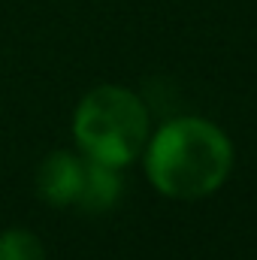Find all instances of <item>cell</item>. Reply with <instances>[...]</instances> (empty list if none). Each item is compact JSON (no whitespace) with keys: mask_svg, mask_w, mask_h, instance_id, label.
<instances>
[{"mask_svg":"<svg viewBox=\"0 0 257 260\" xmlns=\"http://www.w3.org/2000/svg\"><path fill=\"white\" fill-rule=\"evenodd\" d=\"M145 176L170 200L215 194L233 170V142L209 118L182 115L154 130L142 148Z\"/></svg>","mask_w":257,"mask_h":260,"instance_id":"1","label":"cell"},{"mask_svg":"<svg viewBox=\"0 0 257 260\" xmlns=\"http://www.w3.org/2000/svg\"><path fill=\"white\" fill-rule=\"evenodd\" d=\"M151 136V118L139 94L121 85L91 88L73 112L76 148L97 164L130 167Z\"/></svg>","mask_w":257,"mask_h":260,"instance_id":"2","label":"cell"},{"mask_svg":"<svg viewBox=\"0 0 257 260\" xmlns=\"http://www.w3.org/2000/svg\"><path fill=\"white\" fill-rule=\"evenodd\" d=\"M82 182H85V157L73 151H49L40 160L34 179L37 194L55 209L76 206L82 194Z\"/></svg>","mask_w":257,"mask_h":260,"instance_id":"3","label":"cell"},{"mask_svg":"<svg viewBox=\"0 0 257 260\" xmlns=\"http://www.w3.org/2000/svg\"><path fill=\"white\" fill-rule=\"evenodd\" d=\"M121 176L115 167L97 164L85 157V182H82V194H79V209L85 212H109L118 197H121Z\"/></svg>","mask_w":257,"mask_h":260,"instance_id":"4","label":"cell"},{"mask_svg":"<svg viewBox=\"0 0 257 260\" xmlns=\"http://www.w3.org/2000/svg\"><path fill=\"white\" fill-rule=\"evenodd\" d=\"M0 260H46V248L37 233L9 227L0 233Z\"/></svg>","mask_w":257,"mask_h":260,"instance_id":"5","label":"cell"}]
</instances>
